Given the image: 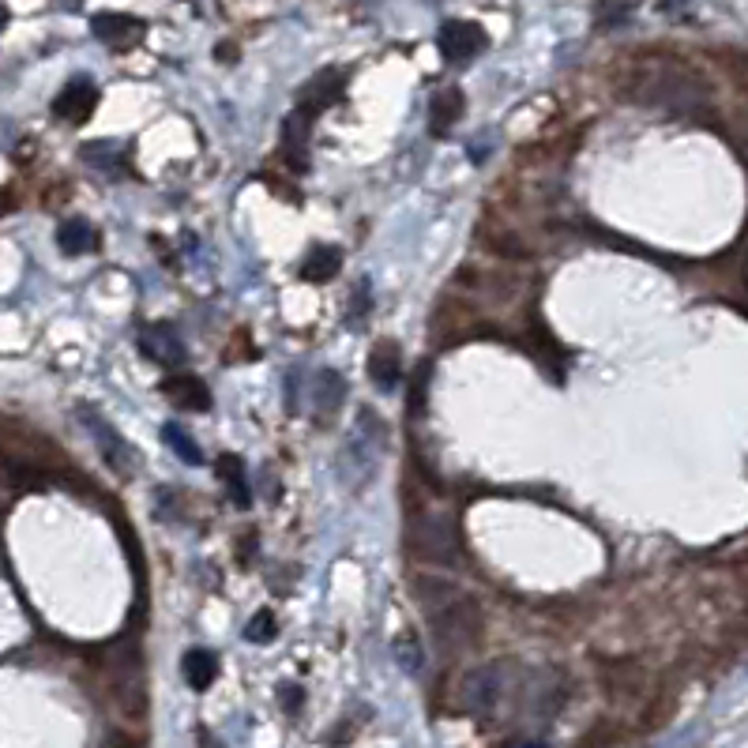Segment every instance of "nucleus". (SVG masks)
<instances>
[{
	"label": "nucleus",
	"instance_id": "obj_22",
	"mask_svg": "<svg viewBox=\"0 0 748 748\" xmlns=\"http://www.w3.org/2000/svg\"><path fill=\"white\" fill-rule=\"evenodd\" d=\"M275 636H279V621H275L271 609H260L249 621V628H245V639H249V643H271Z\"/></svg>",
	"mask_w": 748,
	"mask_h": 748
},
{
	"label": "nucleus",
	"instance_id": "obj_16",
	"mask_svg": "<svg viewBox=\"0 0 748 748\" xmlns=\"http://www.w3.org/2000/svg\"><path fill=\"white\" fill-rule=\"evenodd\" d=\"M339 271H343V249H335V245H316L301 260V279L305 282H331Z\"/></svg>",
	"mask_w": 748,
	"mask_h": 748
},
{
	"label": "nucleus",
	"instance_id": "obj_20",
	"mask_svg": "<svg viewBox=\"0 0 748 748\" xmlns=\"http://www.w3.org/2000/svg\"><path fill=\"white\" fill-rule=\"evenodd\" d=\"M162 440L170 444L173 452L181 455V463H188V467H200V463H203L200 444H196V440L188 437V433L181 429V425H173V421H166V425H162Z\"/></svg>",
	"mask_w": 748,
	"mask_h": 748
},
{
	"label": "nucleus",
	"instance_id": "obj_2",
	"mask_svg": "<svg viewBox=\"0 0 748 748\" xmlns=\"http://www.w3.org/2000/svg\"><path fill=\"white\" fill-rule=\"evenodd\" d=\"M440 606V613H433V628H437V639L444 647H455V643H474L478 628H482V613L478 606L455 594V587L444 594V602H429V609Z\"/></svg>",
	"mask_w": 748,
	"mask_h": 748
},
{
	"label": "nucleus",
	"instance_id": "obj_5",
	"mask_svg": "<svg viewBox=\"0 0 748 748\" xmlns=\"http://www.w3.org/2000/svg\"><path fill=\"white\" fill-rule=\"evenodd\" d=\"M504 688H508V677H504V666H500V662L478 666V670H470L467 681H463V703H467V711H474V715H489L500 703V696H504Z\"/></svg>",
	"mask_w": 748,
	"mask_h": 748
},
{
	"label": "nucleus",
	"instance_id": "obj_10",
	"mask_svg": "<svg viewBox=\"0 0 748 748\" xmlns=\"http://www.w3.org/2000/svg\"><path fill=\"white\" fill-rule=\"evenodd\" d=\"M162 395H166L177 410H192V414L211 410V391H207V384H203L200 376H192V373H173L170 380L162 384Z\"/></svg>",
	"mask_w": 748,
	"mask_h": 748
},
{
	"label": "nucleus",
	"instance_id": "obj_9",
	"mask_svg": "<svg viewBox=\"0 0 748 748\" xmlns=\"http://www.w3.org/2000/svg\"><path fill=\"white\" fill-rule=\"evenodd\" d=\"M94 106H98V87H94L91 79H72V83L53 98V113H57L61 121H68V125H83L94 113Z\"/></svg>",
	"mask_w": 748,
	"mask_h": 748
},
{
	"label": "nucleus",
	"instance_id": "obj_21",
	"mask_svg": "<svg viewBox=\"0 0 748 748\" xmlns=\"http://www.w3.org/2000/svg\"><path fill=\"white\" fill-rule=\"evenodd\" d=\"M395 662L403 666L406 673H421V666H425V651H421V643L414 632H403V636L395 639Z\"/></svg>",
	"mask_w": 748,
	"mask_h": 748
},
{
	"label": "nucleus",
	"instance_id": "obj_14",
	"mask_svg": "<svg viewBox=\"0 0 748 748\" xmlns=\"http://www.w3.org/2000/svg\"><path fill=\"white\" fill-rule=\"evenodd\" d=\"M467 110V94L459 87H444V91L433 94L429 102V121H433V136H444L452 132V125H459V117Z\"/></svg>",
	"mask_w": 748,
	"mask_h": 748
},
{
	"label": "nucleus",
	"instance_id": "obj_11",
	"mask_svg": "<svg viewBox=\"0 0 748 748\" xmlns=\"http://www.w3.org/2000/svg\"><path fill=\"white\" fill-rule=\"evenodd\" d=\"M369 376L380 391H395L403 380V354L395 343H376L369 354Z\"/></svg>",
	"mask_w": 748,
	"mask_h": 748
},
{
	"label": "nucleus",
	"instance_id": "obj_26",
	"mask_svg": "<svg viewBox=\"0 0 748 748\" xmlns=\"http://www.w3.org/2000/svg\"><path fill=\"white\" fill-rule=\"evenodd\" d=\"M113 745H117V748H136L132 741H128V737H113Z\"/></svg>",
	"mask_w": 748,
	"mask_h": 748
},
{
	"label": "nucleus",
	"instance_id": "obj_15",
	"mask_svg": "<svg viewBox=\"0 0 748 748\" xmlns=\"http://www.w3.org/2000/svg\"><path fill=\"white\" fill-rule=\"evenodd\" d=\"M57 245H61L64 256H87V252L98 249V230H94V222L83 219V215L64 219L61 226H57Z\"/></svg>",
	"mask_w": 748,
	"mask_h": 748
},
{
	"label": "nucleus",
	"instance_id": "obj_1",
	"mask_svg": "<svg viewBox=\"0 0 748 748\" xmlns=\"http://www.w3.org/2000/svg\"><path fill=\"white\" fill-rule=\"evenodd\" d=\"M406 546L414 557L429 564H452L463 561V538H459V527H455L452 515L444 512H414L406 519Z\"/></svg>",
	"mask_w": 748,
	"mask_h": 748
},
{
	"label": "nucleus",
	"instance_id": "obj_12",
	"mask_svg": "<svg viewBox=\"0 0 748 748\" xmlns=\"http://www.w3.org/2000/svg\"><path fill=\"white\" fill-rule=\"evenodd\" d=\"M309 136H312V117L305 110H294L282 121V151H286V162H294L297 170H305Z\"/></svg>",
	"mask_w": 748,
	"mask_h": 748
},
{
	"label": "nucleus",
	"instance_id": "obj_17",
	"mask_svg": "<svg viewBox=\"0 0 748 748\" xmlns=\"http://www.w3.org/2000/svg\"><path fill=\"white\" fill-rule=\"evenodd\" d=\"M215 470H219V478L226 482V493L234 497L237 508H252V489H249V478H245V463H241V455L226 452L215 463Z\"/></svg>",
	"mask_w": 748,
	"mask_h": 748
},
{
	"label": "nucleus",
	"instance_id": "obj_8",
	"mask_svg": "<svg viewBox=\"0 0 748 748\" xmlns=\"http://www.w3.org/2000/svg\"><path fill=\"white\" fill-rule=\"evenodd\" d=\"M346 91V72L343 68H324L320 76H312L305 87H301V94H297V110H305L309 117H316V113H324L328 106H335L339 98H343Z\"/></svg>",
	"mask_w": 748,
	"mask_h": 748
},
{
	"label": "nucleus",
	"instance_id": "obj_18",
	"mask_svg": "<svg viewBox=\"0 0 748 748\" xmlns=\"http://www.w3.org/2000/svg\"><path fill=\"white\" fill-rule=\"evenodd\" d=\"M83 162L87 166H98V170H106V173H125V155L117 151V143L110 140H94V143H83Z\"/></svg>",
	"mask_w": 748,
	"mask_h": 748
},
{
	"label": "nucleus",
	"instance_id": "obj_27",
	"mask_svg": "<svg viewBox=\"0 0 748 748\" xmlns=\"http://www.w3.org/2000/svg\"><path fill=\"white\" fill-rule=\"evenodd\" d=\"M4 27H8V12H4V8H0V31H4Z\"/></svg>",
	"mask_w": 748,
	"mask_h": 748
},
{
	"label": "nucleus",
	"instance_id": "obj_3",
	"mask_svg": "<svg viewBox=\"0 0 748 748\" xmlns=\"http://www.w3.org/2000/svg\"><path fill=\"white\" fill-rule=\"evenodd\" d=\"M485 46H489V34H485L478 23H470V19H448V23H440L437 49L448 64L474 61L478 53H485Z\"/></svg>",
	"mask_w": 748,
	"mask_h": 748
},
{
	"label": "nucleus",
	"instance_id": "obj_4",
	"mask_svg": "<svg viewBox=\"0 0 748 748\" xmlns=\"http://www.w3.org/2000/svg\"><path fill=\"white\" fill-rule=\"evenodd\" d=\"M79 418L87 421V433L94 437L102 459H106L117 474H132V470H136V452H132V444H128V440L121 437V433H117V429H113L110 421L102 418L94 406H79Z\"/></svg>",
	"mask_w": 748,
	"mask_h": 748
},
{
	"label": "nucleus",
	"instance_id": "obj_19",
	"mask_svg": "<svg viewBox=\"0 0 748 748\" xmlns=\"http://www.w3.org/2000/svg\"><path fill=\"white\" fill-rule=\"evenodd\" d=\"M346 399V380L335 369H320V376H316V406L324 410V414H331V410H339Z\"/></svg>",
	"mask_w": 748,
	"mask_h": 748
},
{
	"label": "nucleus",
	"instance_id": "obj_6",
	"mask_svg": "<svg viewBox=\"0 0 748 748\" xmlns=\"http://www.w3.org/2000/svg\"><path fill=\"white\" fill-rule=\"evenodd\" d=\"M136 346H140V354L147 361H155V365H162V369H177V365H185V343L177 339V331L170 328V324H143L140 335H136Z\"/></svg>",
	"mask_w": 748,
	"mask_h": 748
},
{
	"label": "nucleus",
	"instance_id": "obj_7",
	"mask_svg": "<svg viewBox=\"0 0 748 748\" xmlns=\"http://www.w3.org/2000/svg\"><path fill=\"white\" fill-rule=\"evenodd\" d=\"M91 31L98 42H106L110 49H132L143 42L147 23L136 16H125V12H98L91 19Z\"/></svg>",
	"mask_w": 748,
	"mask_h": 748
},
{
	"label": "nucleus",
	"instance_id": "obj_25",
	"mask_svg": "<svg viewBox=\"0 0 748 748\" xmlns=\"http://www.w3.org/2000/svg\"><path fill=\"white\" fill-rule=\"evenodd\" d=\"M215 57H219V61H237V46H230V42H222V46L215 49Z\"/></svg>",
	"mask_w": 748,
	"mask_h": 748
},
{
	"label": "nucleus",
	"instance_id": "obj_13",
	"mask_svg": "<svg viewBox=\"0 0 748 748\" xmlns=\"http://www.w3.org/2000/svg\"><path fill=\"white\" fill-rule=\"evenodd\" d=\"M181 677H185V685L192 688V692H207V688L215 685V677H219V658H215V651H207V647L185 651V658H181Z\"/></svg>",
	"mask_w": 748,
	"mask_h": 748
},
{
	"label": "nucleus",
	"instance_id": "obj_24",
	"mask_svg": "<svg viewBox=\"0 0 748 748\" xmlns=\"http://www.w3.org/2000/svg\"><path fill=\"white\" fill-rule=\"evenodd\" d=\"M196 748H222V741L211 730H196Z\"/></svg>",
	"mask_w": 748,
	"mask_h": 748
},
{
	"label": "nucleus",
	"instance_id": "obj_23",
	"mask_svg": "<svg viewBox=\"0 0 748 748\" xmlns=\"http://www.w3.org/2000/svg\"><path fill=\"white\" fill-rule=\"evenodd\" d=\"M279 696H282V707L286 711H301V703H305V692H301V685H282L279 688Z\"/></svg>",
	"mask_w": 748,
	"mask_h": 748
}]
</instances>
